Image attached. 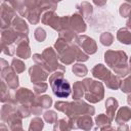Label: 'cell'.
Returning <instances> with one entry per match:
<instances>
[{
	"label": "cell",
	"mask_w": 131,
	"mask_h": 131,
	"mask_svg": "<svg viewBox=\"0 0 131 131\" xmlns=\"http://www.w3.org/2000/svg\"><path fill=\"white\" fill-rule=\"evenodd\" d=\"M52 90L53 93L60 98L68 97L71 93V86L70 84L62 78H57L52 82Z\"/></svg>",
	"instance_id": "6da1fadb"
}]
</instances>
